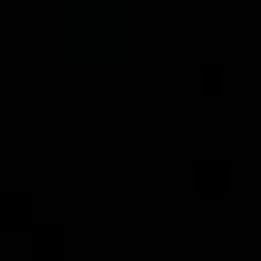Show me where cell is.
I'll return each instance as SVG.
<instances>
[{"mask_svg": "<svg viewBox=\"0 0 261 261\" xmlns=\"http://www.w3.org/2000/svg\"><path fill=\"white\" fill-rule=\"evenodd\" d=\"M33 261H65V228H33Z\"/></svg>", "mask_w": 261, "mask_h": 261, "instance_id": "6da1fadb", "label": "cell"}, {"mask_svg": "<svg viewBox=\"0 0 261 261\" xmlns=\"http://www.w3.org/2000/svg\"><path fill=\"white\" fill-rule=\"evenodd\" d=\"M0 224L4 228H33V196H4L0 200Z\"/></svg>", "mask_w": 261, "mask_h": 261, "instance_id": "7a4b0ae2", "label": "cell"}, {"mask_svg": "<svg viewBox=\"0 0 261 261\" xmlns=\"http://www.w3.org/2000/svg\"><path fill=\"white\" fill-rule=\"evenodd\" d=\"M196 192L200 196H224L228 192V167L224 163H200L196 167Z\"/></svg>", "mask_w": 261, "mask_h": 261, "instance_id": "3957f363", "label": "cell"}, {"mask_svg": "<svg viewBox=\"0 0 261 261\" xmlns=\"http://www.w3.org/2000/svg\"><path fill=\"white\" fill-rule=\"evenodd\" d=\"M257 245H261V241H257Z\"/></svg>", "mask_w": 261, "mask_h": 261, "instance_id": "277c9868", "label": "cell"}]
</instances>
